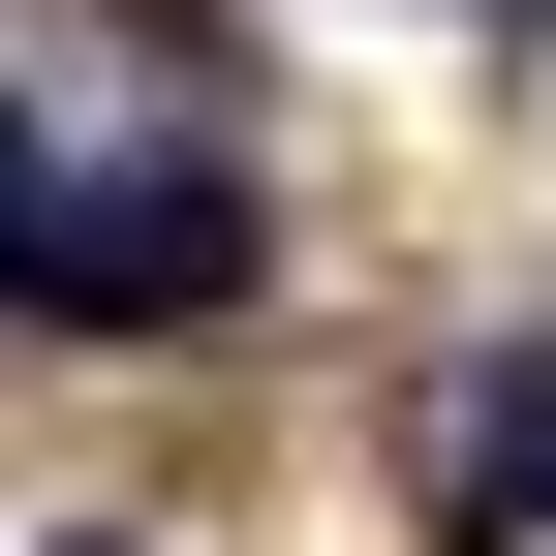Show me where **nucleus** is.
I'll return each instance as SVG.
<instances>
[{"mask_svg": "<svg viewBox=\"0 0 556 556\" xmlns=\"http://www.w3.org/2000/svg\"><path fill=\"white\" fill-rule=\"evenodd\" d=\"M526 495H556V340H495L464 433H433V526H526Z\"/></svg>", "mask_w": 556, "mask_h": 556, "instance_id": "nucleus-1", "label": "nucleus"}, {"mask_svg": "<svg viewBox=\"0 0 556 556\" xmlns=\"http://www.w3.org/2000/svg\"><path fill=\"white\" fill-rule=\"evenodd\" d=\"M0 309L62 340V155H31V93H0Z\"/></svg>", "mask_w": 556, "mask_h": 556, "instance_id": "nucleus-2", "label": "nucleus"}, {"mask_svg": "<svg viewBox=\"0 0 556 556\" xmlns=\"http://www.w3.org/2000/svg\"><path fill=\"white\" fill-rule=\"evenodd\" d=\"M62 556H124V526H62Z\"/></svg>", "mask_w": 556, "mask_h": 556, "instance_id": "nucleus-3", "label": "nucleus"}]
</instances>
